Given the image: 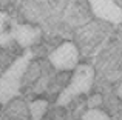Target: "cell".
Returning <instances> with one entry per match:
<instances>
[{
    "instance_id": "cell-4",
    "label": "cell",
    "mask_w": 122,
    "mask_h": 120,
    "mask_svg": "<svg viewBox=\"0 0 122 120\" xmlns=\"http://www.w3.org/2000/svg\"><path fill=\"white\" fill-rule=\"evenodd\" d=\"M88 3L97 18L111 23H122V9L113 0H88Z\"/></svg>"
},
{
    "instance_id": "cell-10",
    "label": "cell",
    "mask_w": 122,
    "mask_h": 120,
    "mask_svg": "<svg viewBox=\"0 0 122 120\" xmlns=\"http://www.w3.org/2000/svg\"><path fill=\"white\" fill-rule=\"evenodd\" d=\"M117 96H119V99H122V83H121V86L117 88Z\"/></svg>"
},
{
    "instance_id": "cell-1",
    "label": "cell",
    "mask_w": 122,
    "mask_h": 120,
    "mask_svg": "<svg viewBox=\"0 0 122 120\" xmlns=\"http://www.w3.org/2000/svg\"><path fill=\"white\" fill-rule=\"evenodd\" d=\"M33 52L26 51L22 57L15 59L14 63L0 75V103H6L12 97L19 96L22 86V78L28 69Z\"/></svg>"
},
{
    "instance_id": "cell-7",
    "label": "cell",
    "mask_w": 122,
    "mask_h": 120,
    "mask_svg": "<svg viewBox=\"0 0 122 120\" xmlns=\"http://www.w3.org/2000/svg\"><path fill=\"white\" fill-rule=\"evenodd\" d=\"M81 120H110V117L105 111H102L99 108H93V109H86Z\"/></svg>"
},
{
    "instance_id": "cell-6",
    "label": "cell",
    "mask_w": 122,
    "mask_h": 120,
    "mask_svg": "<svg viewBox=\"0 0 122 120\" xmlns=\"http://www.w3.org/2000/svg\"><path fill=\"white\" fill-rule=\"evenodd\" d=\"M46 109H48V102L46 100H34V102L30 103V114L33 120H42L45 114H46Z\"/></svg>"
},
{
    "instance_id": "cell-2",
    "label": "cell",
    "mask_w": 122,
    "mask_h": 120,
    "mask_svg": "<svg viewBox=\"0 0 122 120\" xmlns=\"http://www.w3.org/2000/svg\"><path fill=\"white\" fill-rule=\"evenodd\" d=\"M93 80H94V69L90 65H77L70 83L66 85V88L57 97V105L65 106L74 97L90 92V89L93 86Z\"/></svg>"
},
{
    "instance_id": "cell-3",
    "label": "cell",
    "mask_w": 122,
    "mask_h": 120,
    "mask_svg": "<svg viewBox=\"0 0 122 120\" xmlns=\"http://www.w3.org/2000/svg\"><path fill=\"white\" fill-rule=\"evenodd\" d=\"M50 63L57 71H71L79 65V51L74 43L65 42L50 54Z\"/></svg>"
},
{
    "instance_id": "cell-9",
    "label": "cell",
    "mask_w": 122,
    "mask_h": 120,
    "mask_svg": "<svg viewBox=\"0 0 122 120\" xmlns=\"http://www.w3.org/2000/svg\"><path fill=\"white\" fill-rule=\"evenodd\" d=\"M5 18H6V15H5V14H2V12H0V32H2L3 26H5Z\"/></svg>"
},
{
    "instance_id": "cell-8",
    "label": "cell",
    "mask_w": 122,
    "mask_h": 120,
    "mask_svg": "<svg viewBox=\"0 0 122 120\" xmlns=\"http://www.w3.org/2000/svg\"><path fill=\"white\" fill-rule=\"evenodd\" d=\"M102 103V99L101 96H91L88 99V109H93V108H99Z\"/></svg>"
},
{
    "instance_id": "cell-5",
    "label": "cell",
    "mask_w": 122,
    "mask_h": 120,
    "mask_svg": "<svg viewBox=\"0 0 122 120\" xmlns=\"http://www.w3.org/2000/svg\"><path fill=\"white\" fill-rule=\"evenodd\" d=\"M11 36L22 48H30L33 43L37 42L40 31L30 25H14L11 29Z\"/></svg>"
}]
</instances>
